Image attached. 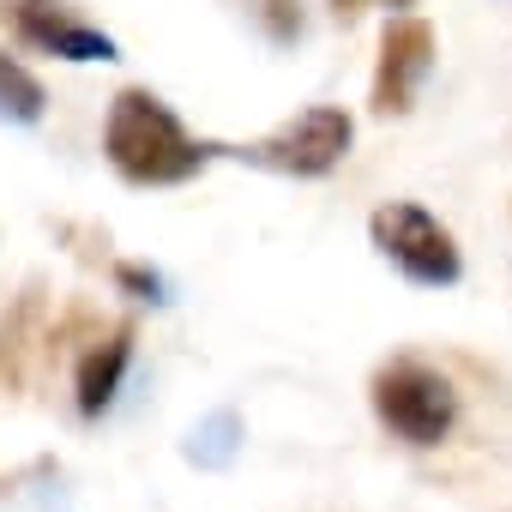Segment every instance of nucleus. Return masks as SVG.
Returning a JSON list of instances; mask_svg holds the SVG:
<instances>
[{
    "mask_svg": "<svg viewBox=\"0 0 512 512\" xmlns=\"http://www.w3.org/2000/svg\"><path fill=\"white\" fill-rule=\"evenodd\" d=\"M103 151H109L115 175L133 181V187H175V181H193V175L205 169V157H211L205 145L187 139V127L169 115V103L151 97V91H139V85L109 103Z\"/></svg>",
    "mask_w": 512,
    "mask_h": 512,
    "instance_id": "1",
    "label": "nucleus"
},
{
    "mask_svg": "<svg viewBox=\"0 0 512 512\" xmlns=\"http://www.w3.org/2000/svg\"><path fill=\"white\" fill-rule=\"evenodd\" d=\"M368 398H374L380 428L398 434L404 446H440V440L452 434V422H458V386H452L440 368L416 362V356L386 362V368L374 374Z\"/></svg>",
    "mask_w": 512,
    "mask_h": 512,
    "instance_id": "2",
    "label": "nucleus"
},
{
    "mask_svg": "<svg viewBox=\"0 0 512 512\" xmlns=\"http://www.w3.org/2000/svg\"><path fill=\"white\" fill-rule=\"evenodd\" d=\"M368 235H374V247L386 253V260H392L404 278H416V284H458V272H464L452 229H446L434 211L410 205V199L380 205V211L368 217Z\"/></svg>",
    "mask_w": 512,
    "mask_h": 512,
    "instance_id": "3",
    "label": "nucleus"
},
{
    "mask_svg": "<svg viewBox=\"0 0 512 512\" xmlns=\"http://www.w3.org/2000/svg\"><path fill=\"white\" fill-rule=\"evenodd\" d=\"M344 151H350V115L332 109V103H314L296 121H284L278 133H266L260 145H247L241 157L284 169V175H326V169L344 163Z\"/></svg>",
    "mask_w": 512,
    "mask_h": 512,
    "instance_id": "4",
    "label": "nucleus"
},
{
    "mask_svg": "<svg viewBox=\"0 0 512 512\" xmlns=\"http://www.w3.org/2000/svg\"><path fill=\"white\" fill-rule=\"evenodd\" d=\"M434 67V31L428 19H392L380 37V67H374V115H404Z\"/></svg>",
    "mask_w": 512,
    "mask_h": 512,
    "instance_id": "5",
    "label": "nucleus"
},
{
    "mask_svg": "<svg viewBox=\"0 0 512 512\" xmlns=\"http://www.w3.org/2000/svg\"><path fill=\"white\" fill-rule=\"evenodd\" d=\"M7 13H13L19 37L31 49H43V55H61V61H115V43L97 25H85L73 7H61V0H13Z\"/></svg>",
    "mask_w": 512,
    "mask_h": 512,
    "instance_id": "6",
    "label": "nucleus"
},
{
    "mask_svg": "<svg viewBox=\"0 0 512 512\" xmlns=\"http://www.w3.org/2000/svg\"><path fill=\"white\" fill-rule=\"evenodd\" d=\"M133 362V326H115L109 344H91L85 362H79V410L85 416H103L109 398L121 392V374Z\"/></svg>",
    "mask_w": 512,
    "mask_h": 512,
    "instance_id": "7",
    "label": "nucleus"
},
{
    "mask_svg": "<svg viewBox=\"0 0 512 512\" xmlns=\"http://www.w3.org/2000/svg\"><path fill=\"white\" fill-rule=\"evenodd\" d=\"M0 115H13V121H43V85L0 55Z\"/></svg>",
    "mask_w": 512,
    "mask_h": 512,
    "instance_id": "8",
    "label": "nucleus"
},
{
    "mask_svg": "<svg viewBox=\"0 0 512 512\" xmlns=\"http://www.w3.org/2000/svg\"><path fill=\"white\" fill-rule=\"evenodd\" d=\"M332 13H338V19H356V13H362V0H332Z\"/></svg>",
    "mask_w": 512,
    "mask_h": 512,
    "instance_id": "9",
    "label": "nucleus"
},
{
    "mask_svg": "<svg viewBox=\"0 0 512 512\" xmlns=\"http://www.w3.org/2000/svg\"><path fill=\"white\" fill-rule=\"evenodd\" d=\"M392 7H410V0H392Z\"/></svg>",
    "mask_w": 512,
    "mask_h": 512,
    "instance_id": "10",
    "label": "nucleus"
}]
</instances>
